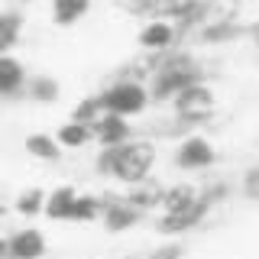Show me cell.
Wrapping results in <instances>:
<instances>
[{"instance_id": "cell-27", "label": "cell", "mask_w": 259, "mask_h": 259, "mask_svg": "<svg viewBox=\"0 0 259 259\" xmlns=\"http://www.w3.org/2000/svg\"><path fill=\"white\" fill-rule=\"evenodd\" d=\"M20 4H29V0H20Z\"/></svg>"}, {"instance_id": "cell-16", "label": "cell", "mask_w": 259, "mask_h": 259, "mask_svg": "<svg viewBox=\"0 0 259 259\" xmlns=\"http://www.w3.org/2000/svg\"><path fill=\"white\" fill-rule=\"evenodd\" d=\"M26 152H29V156H36V159H42V162L62 159L59 140H52L49 133H32V136H26Z\"/></svg>"}, {"instance_id": "cell-8", "label": "cell", "mask_w": 259, "mask_h": 259, "mask_svg": "<svg viewBox=\"0 0 259 259\" xmlns=\"http://www.w3.org/2000/svg\"><path fill=\"white\" fill-rule=\"evenodd\" d=\"M91 130H94V140L101 143L104 149H110V146H120V143L133 140V136H130L126 117H117V113H101V117L91 123Z\"/></svg>"}, {"instance_id": "cell-20", "label": "cell", "mask_w": 259, "mask_h": 259, "mask_svg": "<svg viewBox=\"0 0 259 259\" xmlns=\"http://www.w3.org/2000/svg\"><path fill=\"white\" fill-rule=\"evenodd\" d=\"M16 214H23V217H32V214H46V191H39V188H29V191H23L20 198H16Z\"/></svg>"}, {"instance_id": "cell-10", "label": "cell", "mask_w": 259, "mask_h": 259, "mask_svg": "<svg viewBox=\"0 0 259 259\" xmlns=\"http://www.w3.org/2000/svg\"><path fill=\"white\" fill-rule=\"evenodd\" d=\"M46 256V237L36 227L16 230L10 237V259H42Z\"/></svg>"}, {"instance_id": "cell-3", "label": "cell", "mask_w": 259, "mask_h": 259, "mask_svg": "<svg viewBox=\"0 0 259 259\" xmlns=\"http://www.w3.org/2000/svg\"><path fill=\"white\" fill-rule=\"evenodd\" d=\"M172 104H175V113L185 123H204L217 107V97L204 81H198V84H188L185 91H178L172 97Z\"/></svg>"}, {"instance_id": "cell-6", "label": "cell", "mask_w": 259, "mask_h": 259, "mask_svg": "<svg viewBox=\"0 0 259 259\" xmlns=\"http://www.w3.org/2000/svg\"><path fill=\"white\" fill-rule=\"evenodd\" d=\"M214 159H217V149L204 136H188L175 152V162L182 168H207V165H214Z\"/></svg>"}, {"instance_id": "cell-11", "label": "cell", "mask_w": 259, "mask_h": 259, "mask_svg": "<svg viewBox=\"0 0 259 259\" xmlns=\"http://www.w3.org/2000/svg\"><path fill=\"white\" fill-rule=\"evenodd\" d=\"M26 88V68L13 55H0V94H20Z\"/></svg>"}, {"instance_id": "cell-23", "label": "cell", "mask_w": 259, "mask_h": 259, "mask_svg": "<svg viewBox=\"0 0 259 259\" xmlns=\"http://www.w3.org/2000/svg\"><path fill=\"white\" fill-rule=\"evenodd\" d=\"M182 256H185V246H182V243H165V246H159L149 259H182Z\"/></svg>"}, {"instance_id": "cell-22", "label": "cell", "mask_w": 259, "mask_h": 259, "mask_svg": "<svg viewBox=\"0 0 259 259\" xmlns=\"http://www.w3.org/2000/svg\"><path fill=\"white\" fill-rule=\"evenodd\" d=\"M104 113V107H101V97H84V101L78 104L75 110H71V120H75V123H88L91 126L97 117H101Z\"/></svg>"}, {"instance_id": "cell-14", "label": "cell", "mask_w": 259, "mask_h": 259, "mask_svg": "<svg viewBox=\"0 0 259 259\" xmlns=\"http://www.w3.org/2000/svg\"><path fill=\"white\" fill-rule=\"evenodd\" d=\"M75 198H78V191L71 188V185H62V188H55L52 194H46V217H52V221H65Z\"/></svg>"}, {"instance_id": "cell-26", "label": "cell", "mask_w": 259, "mask_h": 259, "mask_svg": "<svg viewBox=\"0 0 259 259\" xmlns=\"http://www.w3.org/2000/svg\"><path fill=\"white\" fill-rule=\"evenodd\" d=\"M0 217H4V207H0Z\"/></svg>"}, {"instance_id": "cell-19", "label": "cell", "mask_w": 259, "mask_h": 259, "mask_svg": "<svg viewBox=\"0 0 259 259\" xmlns=\"http://www.w3.org/2000/svg\"><path fill=\"white\" fill-rule=\"evenodd\" d=\"M101 201L91 198V194H78L75 201H71V207H68V217L65 221H78V224H88V221H97L101 217Z\"/></svg>"}, {"instance_id": "cell-18", "label": "cell", "mask_w": 259, "mask_h": 259, "mask_svg": "<svg viewBox=\"0 0 259 259\" xmlns=\"http://www.w3.org/2000/svg\"><path fill=\"white\" fill-rule=\"evenodd\" d=\"M162 194H165V188L140 182V185H133V188H130L126 201H130V204H133L136 210H146V207H156V204H162Z\"/></svg>"}, {"instance_id": "cell-17", "label": "cell", "mask_w": 259, "mask_h": 259, "mask_svg": "<svg viewBox=\"0 0 259 259\" xmlns=\"http://www.w3.org/2000/svg\"><path fill=\"white\" fill-rule=\"evenodd\" d=\"M59 146H68V149H81L84 143H91L94 140V130L88 126V123H75V120H68L65 126H59Z\"/></svg>"}, {"instance_id": "cell-9", "label": "cell", "mask_w": 259, "mask_h": 259, "mask_svg": "<svg viewBox=\"0 0 259 259\" xmlns=\"http://www.w3.org/2000/svg\"><path fill=\"white\" fill-rule=\"evenodd\" d=\"M101 217H104V227L110 233H120V230H130L133 224H140V210L130 204L126 198H117V201H101Z\"/></svg>"}, {"instance_id": "cell-24", "label": "cell", "mask_w": 259, "mask_h": 259, "mask_svg": "<svg viewBox=\"0 0 259 259\" xmlns=\"http://www.w3.org/2000/svg\"><path fill=\"white\" fill-rule=\"evenodd\" d=\"M246 39L259 49V20H256V23H246Z\"/></svg>"}, {"instance_id": "cell-12", "label": "cell", "mask_w": 259, "mask_h": 259, "mask_svg": "<svg viewBox=\"0 0 259 259\" xmlns=\"http://www.w3.org/2000/svg\"><path fill=\"white\" fill-rule=\"evenodd\" d=\"M91 10V0H52V20L59 26H71Z\"/></svg>"}, {"instance_id": "cell-2", "label": "cell", "mask_w": 259, "mask_h": 259, "mask_svg": "<svg viewBox=\"0 0 259 259\" xmlns=\"http://www.w3.org/2000/svg\"><path fill=\"white\" fill-rule=\"evenodd\" d=\"M101 97V107L104 113H117V117H136V113L146 110L149 104V88L136 78H123V81H113L107 91L97 94Z\"/></svg>"}, {"instance_id": "cell-1", "label": "cell", "mask_w": 259, "mask_h": 259, "mask_svg": "<svg viewBox=\"0 0 259 259\" xmlns=\"http://www.w3.org/2000/svg\"><path fill=\"white\" fill-rule=\"evenodd\" d=\"M152 165H156V146L149 140H126L120 146L104 149L101 159H97V172L113 175L117 182H126V185L146 182Z\"/></svg>"}, {"instance_id": "cell-5", "label": "cell", "mask_w": 259, "mask_h": 259, "mask_svg": "<svg viewBox=\"0 0 259 259\" xmlns=\"http://www.w3.org/2000/svg\"><path fill=\"white\" fill-rule=\"evenodd\" d=\"M210 207H214V204H210L204 194H198V201H194L191 207L175 210V214H165V217H162V221H159V230L162 233H185V230H191V227H198L201 221H204Z\"/></svg>"}, {"instance_id": "cell-25", "label": "cell", "mask_w": 259, "mask_h": 259, "mask_svg": "<svg viewBox=\"0 0 259 259\" xmlns=\"http://www.w3.org/2000/svg\"><path fill=\"white\" fill-rule=\"evenodd\" d=\"M0 259H10V240L0 237Z\"/></svg>"}, {"instance_id": "cell-7", "label": "cell", "mask_w": 259, "mask_h": 259, "mask_svg": "<svg viewBox=\"0 0 259 259\" xmlns=\"http://www.w3.org/2000/svg\"><path fill=\"white\" fill-rule=\"evenodd\" d=\"M175 39H178V32H175V26H172V20H149V23L140 29L136 42H140L146 52H168Z\"/></svg>"}, {"instance_id": "cell-15", "label": "cell", "mask_w": 259, "mask_h": 259, "mask_svg": "<svg viewBox=\"0 0 259 259\" xmlns=\"http://www.w3.org/2000/svg\"><path fill=\"white\" fill-rule=\"evenodd\" d=\"M194 201H198V191L191 188V185H172V188H165V194H162V210L165 214H175V210H185L191 207Z\"/></svg>"}, {"instance_id": "cell-13", "label": "cell", "mask_w": 259, "mask_h": 259, "mask_svg": "<svg viewBox=\"0 0 259 259\" xmlns=\"http://www.w3.org/2000/svg\"><path fill=\"white\" fill-rule=\"evenodd\" d=\"M20 32H23V16L20 13L16 10L0 13V55H7L16 42H20Z\"/></svg>"}, {"instance_id": "cell-21", "label": "cell", "mask_w": 259, "mask_h": 259, "mask_svg": "<svg viewBox=\"0 0 259 259\" xmlns=\"http://www.w3.org/2000/svg\"><path fill=\"white\" fill-rule=\"evenodd\" d=\"M26 94L36 104H52L55 97H59V84H55L52 78H29L26 81Z\"/></svg>"}, {"instance_id": "cell-4", "label": "cell", "mask_w": 259, "mask_h": 259, "mask_svg": "<svg viewBox=\"0 0 259 259\" xmlns=\"http://www.w3.org/2000/svg\"><path fill=\"white\" fill-rule=\"evenodd\" d=\"M198 0H130L123 7L136 16H149V20H178Z\"/></svg>"}]
</instances>
